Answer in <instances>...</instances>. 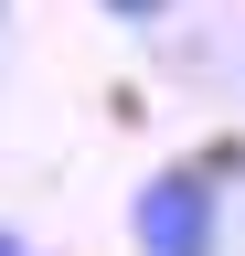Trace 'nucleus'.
<instances>
[{
  "label": "nucleus",
  "instance_id": "nucleus-1",
  "mask_svg": "<svg viewBox=\"0 0 245 256\" xmlns=\"http://www.w3.org/2000/svg\"><path fill=\"white\" fill-rule=\"evenodd\" d=\"M128 246H139V256H224L213 160H160V171L128 192Z\"/></svg>",
  "mask_w": 245,
  "mask_h": 256
},
{
  "label": "nucleus",
  "instance_id": "nucleus-2",
  "mask_svg": "<svg viewBox=\"0 0 245 256\" xmlns=\"http://www.w3.org/2000/svg\"><path fill=\"white\" fill-rule=\"evenodd\" d=\"M107 22H128V32H149V22H171V0H96Z\"/></svg>",
  "mask_w": 245,
  "mask_h": 256
},
{
  "label": "nucleus",
  "instance_id": "nucleus-3",
  "mask_svg": "<svg viewBox=\"0 0 245 256\" xmlns=\"http://www.w3.org/2000/svg\"><path fill=\"white\" fill-rule=\"evenodd\" d=\"M0 256H43V246H32V235H21V224H0Z\"/></svg>",
  "mask_w": 245,
  "mask_h": 256
}]
</instances>
